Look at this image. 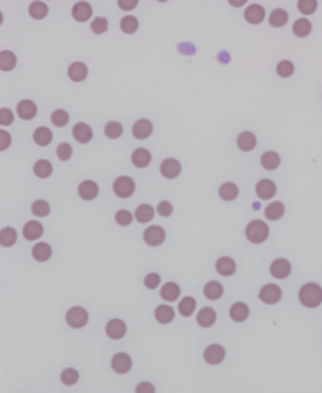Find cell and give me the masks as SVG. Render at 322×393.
Wrapping results in <instances>:
<instances>
[{
  "instance_id": "obj_1",
  "label": "cell",
  "mask_w": 322,
  "mask_h": 393,
  "mask_svg": "<svg viewBox=\"0 0 322 393\" xmlns=\"http://www.w3.org/2000/svg\"><path fill=\"white\" fill-rule=\"evenodd\" d=\"M298 298L306 308H316L322 303V287L318 284H304L300 290Z\"/></svg>"
},
{
  "instance_id": "obj_2",
  "label": "cell",
  "mask_w": 322,
  "mask_h": 393,
  "mask_svg": "<svg viewBox=\"0 0 322 393\" xmlns=\"http://www.w3.org/2000/svg\"><path fill=\"white\" fill-rule=\"evenodd\" d=\"M246 239H248L251 244H262L267 237H269V228L266 226V223L262 221H251V223L246 226Z\"/></svg>"
},
{
  "instance_id": "obj_3",
  "label": "cell",
  "mask_w": 322,
  "mask_h": 393,
  "mask_svg": "<svg viewBox=\"0 0 322 393\" xmlns=\"http://www.w3.org/2000/svg\"><path fill=\"white\" fill-rule=\"evenodd\" d=\"M89 321V314L87 311L84 308H80V306H74L66 313V322L74 329H80V327H84L87 324Z\"/></svg>"
},
{
  "instance_id": "obj_4",
  "label": "cell",
  "mask_w": 322,
  "mask_h": 393,
  "mask_svg": "<svg viewBox=\"0 0 322 393\" xmlns=\"http://www.w3.org/2000/svg\"><path fill=\"white\" fill-rule=\"evenodd\" d=\"M113 190H115L118 197L129 198L134 193V190H136V184H134V181L131 177L121 176V177H118L115 181V184H113Z\"/></svg>"
},
{
  "instance_id": "obj_5",
  "label": "cell",
  "mask_w": 322,
  "mask_h": 393,
  "mask_svg": "<svg viewBox=\"0 0 322 393\" xmlns=\"http://www.w3.org/2000/svg\"><path fill=\"white\" fill-rule=\"evenodd\" d=\"M164 239H166V232H164L163 228H160V226H150V228L145 229V232H143V240L152 247L161 245L164 242Z\"/></svg>"
},
{
  "instance_id": "obj_6",
  "label": "cell",
  "mask_w": 322,
  "mask_h": 393,
  "mask_svg": "<svg viewBox=\"0 0 322 393\" xmlns=\"http://www.w3.org/2000/svg\"><path fill=\"white\" fill-rule=\"evenodd\" d=\"M260 298L266 305H274L282 298V290L274 284H267L260 290Z\"/></svg>"
},
{
  "instance_id": "obj_7",
  "label": "cell",
  "mask_w": 322,
  "mask_h": 393,
  "mask_svg": "<svg viewBox=\"0 0 322 393\" xmlns=\"http://www.w3.org/2000/svg\"><path fill=\"white\" fill-rule=\"evenodd\" d=\"M111 368L118 374H126L132 368V359L126 353H118L111 359Z\"/></svg>"
},
{
  "instance_id": "obj_8",
  "label": "cell",
  "mask_w": 322,
  "mask_h": 393,
  "mask_svg": "<svg viewBox=\"0 0 322 393\" xmlns=\"http://www.w3.org/2000/svg\"><path fill=\"white\" fill-rule=\"evenodd\" d=\"M290 272H292V265L283 258H279L271 265V274L276 279H285L290 276Z\"/></svg>"
},
{
  "instance_id": "obj_9",
  "label": "cell",
  "mask_w": 322,
  "mask_h": 393,
  "mask_svg": "<svg viewBox=\"0 0 322 393\" xmlns=\"http://www.w3.org/2000/svg\"><path fill=\"white\" fill-rule=\"evenodd\" d=\"M106 335L113 340H120L126 335V324L121 319H111L108 324H106Z\"/></svg>"
},
{
  "instance_id": "obj_10",
  "label": "cell",
  "mask_w": 322,
  "mask_h": 393,
  "mask_svg": "<svg viewBox=\"0 0 322 393\" xmlns=\"http://www.w3.org/2000/svg\"><path fill=\"white\" fill-rule=\"evenodd\" d=\"M276 192H277V187H276V184H274L272 181L262 179V181L258 182L256 193H258V197H260L261 200H269V198H272L274 195H276Z\"/></svg>"
},
{
  "instance_id": "obj_11",
  "label": "cell",
  "mask_w": 322,
  "mask_h": 393,
  "mask_svg": "<svg viewBox=\"0 0 322 393\" xmlns=\"http://www.w3.org/2000/svg\"><path fill=\"white\" fill-rule=\"evenodd\" d=\"M161 174H163L166 179H174L181 174V163L174 158H168L161 163Z\"/></svg>"
},
{
  "instance_id": "obj_12",
  "label": "cell",
  "mask_w": 322,
  "mask_h": 393,
  "mask_svg": "<svg viewBox=\"0 0 322 393\" xmlns=\"http://www.w3.org/2000/svg\"><path fill=\"white\" fill-rule=\"evenodd\" d=\"M225 356V352L221 345H211L205 350V353H203V358H205V361L208 364H219L224 359Z\"/></svg>"
},
{
  "instance_id": "obj_13",
  "label": "cell",
  "mask_w": 322,
  "mask_h": 393,
  "mask_svg": "<svg viewBox=\"0 0 322 393\" xmlns=\"http://www.w3.org/2000/svg\"><path fill=\"white\" fill-rule=\"evenodd\" d=\"M152 132H153V126L148 120H139L132 127L134 137L139 139V141H143V139L150 137L152 136Z\"/></svg>"
},
{
  "instance_id": "obj_14",
  "label": "cell",
  "mask_w": 322,
  "mask_h": 393,
  "mask_svg": "<svg viewBox=\"0 0 322 393\" xmlns=\"http://www.w3.org/2000/svg\"><path fill=\"white\" fill-rule=\"evenodd\" d=\"M245 20L251 24H260L264 20V8L261 5L253 3L245 10Z\"/></svg>"
},
{
  "instance_id": "obj_15",
  "label": "cell",
  "mask_w": 322,
  "mask_h": 393,
  "mask_svg": "<svg viewBox=\"0 0 322 393\" xmlns=\"http://www.w3.org/2000/svg\"><path fill=\"white\" fill-rule=\"evenodd\" d=\"M92 136H94L92 129L85 124V123H78V124L73 127V137L80 144H87L90 139H92Z\"/></svg>"
},
{
  "instance_id": "obj_16",
  "label": "cell",
  "mask_w": 322,
  "mask_h": 393,
  "mask_svg": "<svg viewBox=\"0 0 322 393\" xmlns=\"http://www.w3.org/2000/svg\"><path fill=\"white\" fill-rule=\"evenodd\" d=\"M78 192L80 198H84V200H94V198L99 195V186H97L94 181H84V182H80Z\"/></svg>"
},
{
  "instance_id": "obj_17",
  "label": "cell",
  "mask_w": 322,
  "mask_h": 393,
  "mask_svg": "<svg viewBox=\"0 0 322 393\" xmlns=\"http://www.w3.org/2000/svg\"><path fill=\"white\" fill-rule=\"evenodd\" d=\"M18 116L23 118V120H32L36 115H37V106L32 100H23L18 103Z\"/></svg>"
},
{
  "instance_id": "obj_18",
  "label": "cell",
  "mask_w": 322,
  "mask_h": 393,
  "mask_svg": "<svg viewBox=\"0 0 322 393\" xmlns=\"http://www.w3.org/2000/svg\"><path fill=\"white\" fill-rule=\"evenodd\" d=\"M42 234H44V228H42V224L37 223V221H29L23 228V235L26 240H36V239H39Z\"/></svg>"
},
{
  "instance_id": "obj_19",
  "label": "cell",
  "mask_w": 322,
  "mask_h": 393,
  "mask_svg": "<svg viewBox=\"0 0 322 393\" xmlns=\"http://www.w3.org/2000/svg\"><path fill=\"white\" fill-rule=\"evenodd\" d=\"M73 16L76 21L84 23V21H87L90 16H92V7H90L87 2H78L73 7Z\"/></svg>"
},
{
  "instance_id": "obj_20",
  "label": "cell",
  "mask_w": 322,
  "mask_h": 393,
  "mask_svg": "<svg viewBox=\"0 0 322 393\" xmlns=\"http://www.w3.org/2000/svg\"><path fill=\"white\" fill-rule=\"evenodd\" d=\"M150 161H152V155H150L147 148H137L132 153V165L137 166V168H147Z\"/></svg>"
},
{
  "instance_id": "obj_21",
  "label": "cell",
  "mask_w": 322,
  "mask_h": 393,
  "mask_svg": "<svg viewBox=\"0 0 322 393\" xmlns=\"http://www.w3.org/2000/svg\"><path fill=\"white\" fill-rule=\"evenodd\" d=\"M68 74H69V78L74 81V83H80V81H84L85 78H87V66H85L84 63L76 62V63H73L71 66H69Z\"/></svg>"
},
{
  "instance_id": "obj_22",
  "label": "cell",
  "mask_w": 322,
  "mask_h": 393,
  "mask_svg": "<svg viewBox=\"0 0 322 393\" xmlns=\"http://www.w3.org/2000/svg\"><path fill=\"white\" fill-rule=\"evenodd\" d=\"M216 271L222 276H232L235 272V263L232 258L229 256H222L216 261Z\"/></svg>"
},
{
  "instance_id": "obj_23",
  "label": "cell",
  "mask_w": 322,
  "mask_h": 393,
  "mask_svg": "<svg viewBox=\"0 0 322 393\" xmlns=\"http://www.w3.org/2000/svg\"><path fill=\"white\" fill-rule=\"evenodd\" d=\"M229 314H230V317H232V321L243 322L246 317H248L250 310H248V306H246L245 303H235V305L230 306Z\"/></svg>"
},
{
  "instance_id": "obj_24",
  "label": "cell",
  "mask_w": 322,
  "mask_h": 393,
  "mask_svg": "<svg viewBox=\"0 0 322 393\" xmlns=\"http://www.w3.org/2000/svg\"><path fill=\"white\" fill-rule=\"evenodd\" d=\"M179 295H181V289H179V285L174 282L164 284L163 289H161V298L164 301H176L179 298Z\"/></svg>"
},
{
  "instance_id": "obj_25",
  "label": "cell",
  "mask_w": 322,
  "mask_h": 393,
  "mask_svg": "<svg viewBox=\"0 0 322 393\" xmlns=\"http://www.w3.org/2000/svg\"><path fill=\"white\" fill-rule=\"evenodd\" d=\"M237 145L240 150H243V152H250V150H253L256 147V137L255 134L251 132H242L240 136L237 137Z\"/></svg>"
},
{
  "instance_id": "obj_26",
  "label": "cell",
  "mask_w": 322,
  "mask_h": 393,
  "mask_svg": "<svg viewBox=\"0 0 322 393\" xmlns=\"http://www.w3.org/2000/svg\"><path fill=\"white\" fill-rule=\"evenodd\" d=\"M197 322L201 327H211L214 322H216V313H214V310L213 308L200 310V313L197 316Z\"/></svg>"
},
{
  "instance_id": "obj_27",
  "label": "cell",
  "mask_w": 322,
  "mask_h": 393,
  "mask_svg": "<svg viewBox=\"0 0 322 393\" xmlns=\"http://www.w3.org/2000/svg\"><path fill=\"white\" fill-rule=\"evenodd\" d=\"M203 293H205V297L209 298V300H219L222 297L224 293V289L222 285L216 282V281H211L205 285V289H203Z\"/></svg>"
},
{
  "instance_id": "obj_28",
  "label": "cell",
  "mask_w": 322,
  "mask_h": 393,
  "mask_svg": "<svg viewBox=\"0 0 322 393\" xmlns=\"http://www.w3.org/2000/svg\"><path fill=\"white\" fill-rule=\"evenodd\" d=\"M239 195V187L232 184V182H225L221 187H219V197L225 202H232L235 200Z\"/></svg>"
},
{
  "instance_id": "obj_29",
  "label": "cell",
  "mask_w": 322,
  "mask_h": 393,
  "mask_svg": "<svg viewBox=\"0 0 322 393\" xmlns=\"http://www.w3.org/2000/svg\"><path fill=\"white\" fill-rule=\"evenodd\" d=\"M261 165H262V168L267 171L277 169L279 165H281V157H279L276 152H266V153H262V157H261Z\"/></svg>"
},
{
  "instance_id": "obj_30",
  "label": "cell",
  "mask_w": 322,
  "mask_h": 393,
  "mask_svg": "<svg viewBox=\"0 0 322 393\" xmlns=\"http://www.w3.org/2000/svg\"><path fill=\"white\" fill-rule=\"evenodd\" d=\"M34 142L37 145H40V147H45V145H48L52 142V139H53V134L52 131L48 127H37L36 131H34Z\"/></svg>"
},
{
  "instance_id": "obj_31",
  "label": "cell",
  "mask_w": 322,
  "mask_h": 393,
  "mask_svg": "<svg viewBox=\"0 0 322 393\" xmlns=\"http://www.w3.org/2000/svg\"><path fill=\"white\" fill-rule=\"evenodd\" d=\"M155 317H157V321L161 322V324H168V322L174 319V310L168 305H161L157 308V311H155Z\"/></svg>"
},
{
  "instance_id": "obj_32",
  "label": "cell",
  "mask_w": 322,
  "mask_h": 393,
  "mask_svg": "<svg viewBox=\"0 0 322 393\" xmlns=\"http://www.w3.org/2000/svg\"><path fill=\"white\" fill-rule=\"evenodd\" d=\"M283 213H285V207H283L281 202H274L269 205V207H266V209H264L266 218L271 219V221L281 219L283 216Z\"/></svg>"
},
{
  "instance_id": "obj_33",
  "label": "cell",
  "mask_w": 322,
  "mask_h": 393,
  "mask_svg": "<svg viewBox=\"0 0 322 393\" xmlns=\"http://www.w3.org/2000/svg\"><path fill=\"white\" fill-rule=\"evenodd\" d=\"M288 21V13L282 8H276L269 16V24L274 26V28H282L285 26Z\"/></svg>"
},
{
  "instance_id": "obj_34",
  "label": "cell",
  "mask_w": 322,
  "mask_h": 393,
  "mask_svg": "<svg viewBox=\"0 0 322 393\" xmlns=\"http://www.w3.org/2000/svg\"><path fill=\"white\" fill-rule=\"evenodd\" d=\"M32 256H34L36 261H47L48 258L52 256V248L48 244H37L34 248H32Z\"/></svg>"
},
{
  "instance_id": "obj_35",
  "label": "cell",
  "mask_w": 322,
  "mask_h": 393,
  "mask_svg": "<svg viewBox=\"0 0 322 393\" xmlns=\"http://www.w3.org/2000/svg\"><path fill=\"white\" fill-rule=\"evenodd\" d=\"M16 66V57L13 52L3 50L0 53V69L2 71H10Z\"/></svg>"
},
{
  "instance_id": "obj_36",
  "label": "cell",
  "mask_w": 322,
  "mask_h": 393,
  "mask_svg": "<svg viewBox=\"0 0 322 393\" xmlns=\"http://www.w3.org/2000/svg\"><path fill=\"white\" fill-rule=\"evenodd\" d=\"M52 171H53V166H52L50 161H47V160H39L34 165V174L37 177H40V179L48 177L52 174Z\"/></svg>"
},
{
  "instance_id": "obj_37",
  "label": "cell",
  "mask_w": 322,
  "mask_h": 393,
  "mask_svg": "<svg viewBox=\"0 0 322 393\" xmlns=\"http://www.w3.org/2000/svg\"><path fill=\"white\" fill-rule=\"evenodd\" d=\"M153 214H155V209L150 207V205H141V207L136 209V219L139 223H148V221L153 219Z\"/></svg>"
},
{
  "instance_id": "obj_38",
  "label": "cell",
  "mask_w": 322,
  "mask_h": 393,
  "mask_svg": "<svg viewBox=\"0 0 322 393\" xmlns=\"http://www.w3.org/2000/svg\"><path fill=\"white\" fill-rule=\"evenodd\" d=\"M311 29H313V26H311V23L306 18L297 20L293 24V32H295V36H298V37H306L311 32Z\"/></svg>"
},
{
  "instance_id": "obj_39",
  "label": "cell",
  "mask_w": 322,
  "mask_h": 393,
  "mask_svg": "<svg viewBox=\"0 0 322 393\" xmlns=\"http://www.w3.org/2000/svg\"><path fill=\"white\" fill-rule=\"evenodd\" d=\"M48 13V8L44 2H32L29 7V15L34 20H44Z\"/></svg>"
},
{
  "instance_id": "obj_40",
  "label": "cell",
  "mask_w": 322,
  "mask_h": 393,
  "mask_svg": "<svg viewBox=\"0 0 322 393\" xmlns=\"http://www.w3.org/2000/svg\"><path fill=\"white\" fill-rule=\"evenodd\" d=\"M32 214L34 216H39V218H44V216H48V213H50V205H48L45 200H36L32 203Z\"/></svg>"
},
{
  "instance_id": "obj_41",
  "label": "cell",
  "mask_w": 322,
  "mask_h": 393,
  "mask_svg": "<svg viewBox=\"0 0 322 393\" xmlns=\"http://www.w3.org/2000/svg\"><path fill=\"white\" fill-rule=\"evenodd\" d=\"M121 29L122 32H126V34H134V32L139 29L137 18H134V16H124V18L121 20Z\"/></svg>"
},
{
  "instance_id": "obj_42",
  "label": "cell",
  "mask_w": 322,
  "mask_h": 393,
  "mask_svg": "<svg viewBox=\"0 0 322 393\" xmlns=\"http://www.w3.org/2000/svg\"><path fill=\"white\" fill-rule=\"evenodd\" d=\"M16 242V230L12 228H5L0 232V244L3 247H12Z\"/></svg>"
},
{
  "instance_id": "obj_43",
  "label": "cell",
  "mask_w": 322,
  "mask_h": 393,
  "mask_svg": "<svg viewBox=\"0 0 322 393\" xmlns=\"http://www.w3.org/2000/svg\"><path fill=\"white\" fill-rule=\"evenodd\" d=\"M105 136L108 139H118L122 136V126L121 123L116 121H110L108 124L105 126Z\"/></svg>"
},
{
  "instance_id": "obj_44",
  "label": "cell",
  "mask_w": 322,
  "mask_h": 393,
  "mask_svg": "<svg viewBox=\"0 0 322 393\" xmlns=\"http://www.w3.org/2000/svg\"><path fill=\"white\" fill-rule=\"evenodd\" d=\"M195 306H197V301H195V300H193L192 297H185V298L179 303V313H181L182 316L189 317V316L193 313V310H195Z\"/></svg>"
},
{
  "instance_id": "obj_45",
  "label": "cell",
  "mask_w": 322,
  "mask_h": 393,
  "mask_svg": "<svg viewBox=\"0 0 322 393\" xmlns=\"http://www.w3.org/2000/svg\"><path fill=\"white\" fill-rule=\"evenodd\" d=\"M69 121V115L64 110H57L52 113V123L55 124L57 127H63L66 126Z\"/></svg>"
},
{
  "instance_id": "obj_46",
  "label": "cell",
  "mask_w": 322,
  "mask_h": 393,
  "mask_svg": "<svg viewBox=\"0 0 322 393\" xmlns=\"http://www.w3.org/2000/svg\"><path fill=\"white\" fill-rule=\"evenodd\" d=\"M295 71V66H293V63L292 62H288V60H283L277 64V74L281 78H290L293 74Z\"/></svg>"
},
{
  "instance_id": "obj_47",
  "label": "cell",
  "mask_w": 322,
  "mask_h": 393,
  "mask_svg": "<svg viewBox=\"0 0 322 393\" xmlns=\"http://www.w3.org/2000/svg\"><path fill=\"white\" fill-rule=\"evenodd\" d=\"M79 380V374L76 369H64L61 372V382L64 385H73Z\"/></svg>"
},
{
  "instance_id": "obj_48",
  "label": "cell",
  "mask_w": 322,
  "mask_h": 393,
  "mask_svg": "<svg viewBox=\"0 0 322 393\" xmlns=\"http://www.w3.org/2000/svg\"><path fill=\"white\" fill-rule=\"evenodd\" d=\"M316 8H318V2H316V0H300L298 2V10L303 15L314 13Z\"/></svg>"
},
{
  "instance_id": "obj_49",
  "label": "cell",
  "mask_w": 322,
  "mask_h": 393,
  "mask_svg": "<svg viewBox=\"0 0 322 393\" xmlns=\"http://www.w3.org/2000/svg\"><path fill=\"white\" fill-rule=\"evenodd\" d=\"M90 29H92V32H95V34H103V32H106V29H108V20L95 18L92 21V24H90Z\"/></svg>"
},
{
  "instance_id": "obj_50",
  "label": "cell",
  "mask_w": 322,
  "mask_h": 393,
  "mask_svg": "<svg viewBox=\"0 0 322 393\" xmlns=\"http://www.w3.org/2000/svg\"><path fill=\"white\" fill-rule=\"evenodd\" d=\"M57 155H58V158H60L61 161H68L69 158H71V155H73L71 145H69V144H60V145H58V148H57Z\"/></svg>"
},
{
  "instance_id": "obj_51",
  "label": "cell",
  "mask_w": 322,
  "mask_h": 393,
  "mask_svg": "<svg viewBox=\"0 0 322 393\" xmlns=\"http://www.w3.org/2000/svg\"><path fill=\"white\" fill-rule=\"evenodd\" d=\"M116 223L120 226H129L132 223V214L127 211V209H120V211L116 213Z\"/></svg>"
},
{
  "instance_id": "obj_52",
  "label": "cell",
  "mask_w": 322,
  "mask_h": 393,
  "mask_svg": "<svg viewBox=\"0 0 322 393\" xmlns=\"http://www.w3.org/2000/svg\"><path fill=\"white\" fill-rule=\"evenodd\" d=\"M160 281H161V277L158 276V274H155V272H152V274H148L147 277H145V281H143V284H145V287L147 289H157L158 285H160Z\"/></svg>"
},
{
  "instance_id": "obj_53",
  "label": "cell",
  "mask_w": 322,
  "mask_h": 393,
  "mask_svg": "<svg viewBox=\"0 0 322 393\" xmlns=\"http://www.w3.org/2000/svg\"><path fill=\"white\" fill-rule=\"evenodd\" d=\"M13 123V113L8 108L0 110V124L2 126H10Z\"/></svg>"
},
{
  "instance_id": "obj_54",
  "label": "cell",
  "mask_w": 322,
  "mask_h": 393,
  "mask_svg": "<svg viewBox=\"0 0 322 393\" xmlns=\"http://www.w3.org/2000/svg\"><path fill=\"white\" fill-rule=\"evenodd\" d=\"M157 209H158V213L161 214V216L168 218V216H171V213H173V205H171L169 202H161Z\"/></svg>"
},
{
  "instance_id": "obj_55",
  "label": "cell",
  "mask_w": 322,
  "mask_h": 393,
  "mask_svg": "<svg viewBox=\"0 0 322 393\" xmlns=\"http://www.w3.org/2000/svg\"><path fill=\"white\" fill-rule=\"evenodd\" d=\"M118 5H120V8H122V10H132V8L137 7V0H131V2H127V0H120Z\"/></svg>"
},
{
  "instance_id": "obj_56",
  "label": "cell",
  "mask_w": 322,
  "mask_h": 393,
  "mask_svg": "<svg viewBox=\"0 0 322 393\" xmlns=\"http://www.w3.org/2000/svg\"><path fill=\"white\" fill-rule=\"evenodd\" d=\"M0 137H2V145H0V150H7L10 145V134L7 131H0Z\"/></svg>"
},
{
  "instance_id": "obj_57",
  "label": "cell",
  "mask_w": 322,
  "mask_h": 393,
  "mask_svg": "<svg viewBox=\"0 0 322 393\" xmlns=\"http://www.w3.org/2000/svg\"><path fill=\"white\" fill-rule=\"evenodd\" d=\"M155 392V387L152 384H147V382H143L137 387V393H153Z\"/></svg>"
}]
</instances>
